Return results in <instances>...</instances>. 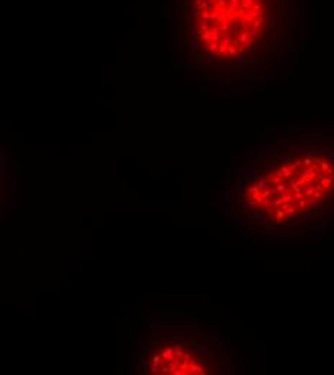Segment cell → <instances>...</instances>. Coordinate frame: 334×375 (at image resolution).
Masks as SVG:
<instances>
[{
    "label": "cell",
    "instance_id": "1",
    "mask_svg": "<svg viewBox=\"0 0 334 375\" xmlns=\"http://www.w3.org/2000/svg\"><path fill=\"white\" fill-rule=\"evenodd\" d=\"M256 17H258V12H255L254 9H249L248 12H245V15H243V20L248 22V23H252Z\"/></svg>",
    "mask_w": 334,
    "mask_h": 375
},
{
    "label": "cell",
    "instance_id": "2",
    "mask_svg": "<svg viewBox=\"0 0 334 375\" xmlns=\"http://www.w3.org/2000/svg\"><path fill=\"white\" fill-rule=\"evenodd\" d=\"M219 30H220V33H228L229 32V29H231V26H229V20L228 19H225V20H222V22H219Z\"/></svg>",
    "mask_w": 334,
    "mask_h": 375
},
{
    "label": "cell",
    "instance_id": "3",
    "mask_svg": "<svg viewBox=\"0 0 334 375\" xmlns=\"http://www.w3.org/2000/svg\"><path fill=\"white\" fill-rule=\"evenodd\" d=\"M200 42H202V39H194V38H189V40H187L190 49H193V51H197L200 48Z\"/></svg>",
    "mask_w": 334,
    "mask_h": 375
},
{
    "label": "cell",
    "instance_id": "4",
    "mask_svg": "<svg viewBox=\"0 0 334 375\" xmlns=\"http://www.w3.org/2000/svg\"><path fill=\"white\" fill-rule=\"evenodd\" d=\"M248 63V56H243V58H236V59H232L231 61V65L233 67H242V65Z\"/></svg>",
    "mask_w": 334,
    "mask_h": 375
},
{
    "label": "cell",
    "instance_id": "5",
    "mask_svg": "<svg viewBox=\"0 0 334 375\" xmlns=\"http://www.w3.org/2000/svg\"><path fill=\"white\" fill-rule=\"evenodd\" d=\"M254 3H255V0H240V7L243 10H249V9H252Z\"/></svg>",
    "mask_w": 334,
    "mask_h": 375
},
{
    "label": "cell",
    "instance_id": "6",
    "mask_svg": "<svg viewBox=\"0 0 334 375\" xmlns=\"http://www.w3.org/2000/svg\"><path fill=\"white\" fill-rule=\"evenodd\" d=\"M269 28L279 30V19L278 17H275V16H271L269 17Z\"/></svg>",
    "mask_w": 334,
    "mask_h": 375
},
{
    "label": "cell",
    "instance_id": "7",
    "mask_svg": "<svg viewBox=\"0 0 334 375\" xmlns=\"http://www.w3.org/2000/svg\"><path fill=\"white\" fill-rule=\"evenodd\" d=\"M189 12H190V17H192V19H194V20H199V19H200V10L196 9L194 6L189 7Z\"/></svg>",
    "mask_w": 334,
    "mask_h": 375
},
{
    "label": "cell",
    "instance_id": "8",
    "mask_svg": "<svg viewBox=\"0 0 334 375\" xmlns=\"http://www.w3.org/2000/svg\"><path fill=\"white\" fill-rule=\"evenodd\" d=\"M212 40H219L220 42V30L219 26H212Z\"/></svg>",
    "mask_w": 334,
    "mask_h": 375
},
{
    "label": "cell",
    "instance_id": "9",
    "mask_svg": "<svg viewBox=\"0 0 334 375\" xmlns=\"http://www.w3.org/2000/svg\"><path fill=\"white\" fill-rule=\"evenodd\" d=\"M199 20H202V22H206V23H210V12H208L206 9L200 12V19Z\"/></svg>",
    "mask_w": 334,
    "mask_h": 375
},
{
    "label": "cell",
    "instance_id": "10",
    "mask_svg": "<svg viewBox=\"0 0 334 375\" xmlns=\"http://www.w3.org/2000/svg\"><path fill=\"white\" fill-rule=\"evenodd\" d=\"M193 6L202 12V10L206 9V2H205V0H193Z\"/></svg>",
    "mask_w": 334,
    "mask_h": 375
},
{
    "label": "cell",
    "instance_id": "11",
    "mask_svg": "<svg viewBox=\"0 0 334 375\" xmlns=\"http://www.w3.org/2000/svg\"><path fill=\"white\" fill-rule=\"evenodd\" d=\"M219 45H220V42H219V40H212V42H210V45L208 46L209 52H213V54H216V52H217V49H219Z\"/></svg>",
    "mask_w": 334,
    "mask_h": 375
},
{
    "label": "cell",
    "instance_id": "12",
    "mask_svg": "<svg viewBox=\"0 0 334 375\" xmlns=\"http://www.w3.org/2000/svg\"><path fill=\"white\" fill-rule=\"evenodd\" d=\"M246 39H249V35H248V32L242 30V32L238 35V42L240 43V45H243V43H245V40H246Z\"/></svg>",
    "mask_w": 334,
    "mask_h": 375
},
{
    "label": "cell",
    "instance_id": "13",
    "mask_svg": "<svg viewBox=\"0 0 334 375\" xmlns=\"http://www.w3.org/2000/svg\"><path fill=\"white\" fill-rule=\"evenodd\" d=\"M200 39H202V40H205V39H212V26H210L209 29H206L205 32L200 33Z\"/></svg>",
    "mask_w": 334,
    "mask_h": 375
},
{
    "label": "cell",
    "instance_id": "14",
    "mask_svg": "<svg viewBox=\"0 0 334 375\" xmlns=\"http://www.w3.org/2000/svg\"><path fill=\"white\" fill-rule=\"evenodd\" d=\"M216 58H217V55H216V54H213V52H209V54L205 56V61H206V63H213V62L216 61Z\"/></svg>",
    "mask_w": 334,
    "mask_h": 375
},
{
    "label": "cell",
    "instance_id": "15",
    "mask_svg": "<svg viewBox=\"0 0 334 375\" xmlns=\"http://www.w3.org/2000/svg\"><path fill=\"white\" fill-rule=\"evenodd\" d=\"M265 6H266V5H265V2H264V0H259V2L254 3L252 9H254L255 12H261V10H262V7H265Z\"/></svg>",
    "mask_w": 334,
    "mask_h": 375
},
{
    "label": "cell",
    "instance_id": "16",
    "mask_svg": "<svg viewBox=\"0 0 334 375\" xmlns=\"http://www.w3.org/2000/svg\"><path fill=\"white\" fill-rule=\"evenodd\" d=\"M228 52L231 54V56H235L239 54V49L236 48V45H233V43H231V45L228 46Z\"/></svg>",
    "mask_w": 334,
    "mask_h": 375
},
{
    "label": "cell",
    "instance_id": "17",
    "mask_svg": "<svg viewBox=\"0 0 334 375\" xmlns=\"http://www.w3.org/2000/svg\"><path fill=\"white\" fill-rule=\"evenodd\" d=\"M215 9H216V5H215L213 0H206V10L208 12H213Z\"/></svg>",
    "mask_w": 334,
    "mask_h": 375
},
{
    "label": "cell",
    "instance_id": "18",
    "mask_svg": "<svg viewBox=\"0 0 334 375\" xmlns=\"http://www.w3.org/2000/svg\"><path fill=\"white\" fill-rule=\"evenodd\" d=\"M220 43H223V45H226V46H229L231 43H232V38L229 36V35H225L223 38L220 39Z\"/></svg>",
    "mask_w": 334,
    "mask_h": 375
},
{
    "label": "cell",
    "instance_id": "19",
    "mask_svg": "<svg viewBox=\"0 0 334 375\" xmlns=\"http://www.w3.org/2000/svg\"><path fill=\"white\" fill-rule=\"evenodd\" d=\"M248 35H249V38H251V39H255V38L258 36V29H255L254 26H251V28H249V30H248Z\"/></svg>",
    "mask_w": 334,
    "mask_h": 375
},
{
    "label": "cell",
    "instance_id": "20",
    "mask_svg": "<svg viewBox=\"0 0 334 375\" xmlns=\"http://www.w3.org/2000/svg\"><path fill=\"white\" fill-rule=\"evenodd\" d=\"M262 20H264V17H262V16H261V17H258V19H255V20L252 22V26H254L255 29L261 28V26H262Z\"/></svg>",
    "mask_w": 334,
    "mask_h": 375
},
{
    "label": "cell",
    "instance_id": "21",
    "mask_svg": "<svg viewBox=\"0 0 334 375\" xmlns=\"http://www.w3.org/2000/svg\"><path fill=\"white\" fill-rule=\"evenodd\" d=\"M281 159L285 160V162L292 160V159H294V154H292V153H285V154H282V156H281Z\"/></svg>",
    "mask_w": 334,
    "mask_h": 375
},
{
    "label": "cell",
    "instance_id": "22",
    "mask_svg": "<svg viewBox=\"0 0 334 375\" xmlns=\"http://www.w3.org/2000/svg\"><path fill=\"white\" fill-rule=\"evenodd\" d=\"M240 29H242V28H240V25H239V23H235V25H233V29H232V32H233L235 35H239V33L242 32Z\"/></svg>",
    "mask_w": 334,
    "mask_h": 375
},
{
    "label": "cell",
    "instance_id": "23",
    "mask_svg": "<svg viewBox=\"0 0 334 375\" xmlns=\"http://www.w3.org/2000/svg\"><path fill=\"white\" fill-rule=\"evenodd\" d=\"M243 45H245V48H252V46H254V40L249 38V39H246V40H245V43H243Z\"/></svg>",
    "mask_w": 334,
    "mask_h": 375
},
{
    "label": "cell",
    "instance_id": "24",
    "mask_svg": "<svg viewBox=\"0 0 334 375\" xmlns=\"http://www.w3.org/2000/svg\"><path fill=\"white\" fill-rule=\"evenodd\" d=\"M330 169V163H327V162H321V170L324 172V170H328Z\"/></svg>",
    "mask_w": 334,
    "mask_h": 375
},
{
    "label": "cell",
    "instance_id": "25",
    "mask_svg": "<svg viewBox=\"0 0 334 375\" xmlns=\"http://www.w3.org/2000/svg\"><path fill=\"white\" fill-rule=\"evenodd\" d=\"M274 3H275V0H265V5H266V6H269V7H272Z\"/></svg>",
    "mask_w": 334,
    "mask_h": 375
},
{
    "label": "cell",
    "instance_id": "26",
    "mask_svg": "<svg viewBox=\"0 0 334 375\" xmlns=\"http://www.w3.org/2000/svg\"><path fill=\"white\" fill-rule=\"evenodd\" d=\"M228 20H231V22H236V16H233V15H229V16H228Z\"/></svg>",
    "mask_w": 334,
    "mask_h": 375
},
{
    "label": "cell",
    "instance_id": "27",
    "mask_svg": "<svg viewBox=\"0 0 334 375\" xmlns=\"http://www.w3.org/2000/svg\"><path fill=\"white\" fill-rule=\"evenodd\" d=\"M219 6H226V0H219Z\"/></svg>",
    "mask_w": 334,
    "mask_h": 375
},
{
    "label": "cell",
    "instance_id": "28",
    "mask_svg": "<svg viewBox=\"0 0 334 375\" xmlns=\"http://www.w3.org/2000/svg\"><path fill=\"white\" fill-rule=\"evenodd\" d=\"M289 28H294V19H289Z\"/></svg>",
    "mask_w": 334,
    "mask_h": 375
},
{
    "label": "cell",
    "instance_id": "29",
    "mask_svg": "<svg viewBox=\"0 0 334 375\" xmlns=\"http://www.w3.org/2000/svg\"><path fill=\"white\" fill-rule=\"evenodd\" d=\"M183 5H184V7H187L189 6V0H183Z\"/></svg>",
    "mask_w": 334,
    "mask_h": 375
},
{
    "label": "cell",
    "instance_id": "30",
    "mask_svg": "<svg viewBox=\"0 0 334 375\" xmlns=\"http://www.w3.org/2000/svg\"><path fill=\"white\" fill-rule=\"evenodd\" d=\"M258 46V40H254V46L252 48H256Z\"/></svg>",
    "mask_w": 334,
    "mask_h": 375
},
{
    "label": "cell",
    "instance_id": "31",
    "mask_svg": "<svg viewBox=\"0 0 334 375\" xmlns=\"http://www.w3.org/2000/svg\"><path fill=\"white\" fill-rule=\"evenodd\" d=\"M328 157H330V160H333V162H334V153H333V154H330Z\"/></svg>",
    "mask_w": 334,
    "mask_h": 375
},
{
    "label": "cell",
    "instance_id": "32",
    "mask_svg": "<svg viewBox=\"0 0 334 375\" xmlns=\"http://www.w3.org/2000/svg\"><path fill=\"white\" fill-rule=\"evenodd\" d=\"M256 2H259V0H256Z\"/></svg>",
    "mask_w": 334,
    "mask_h": 375
},
{
    "label": "cell",
    "instance_id": "33",
    "mask_svg": "<svg viewBox=\"0 0 334 375\" xmlns=\"http://www.w3.org/2000/svg\"><path fill=\"white\" fill-rule=\"evenodd\" d=\"M213 2H216V0H213Z\"/></svg>",
    "mask_w": 334,
    "mask_h": 375
}]
</instances>
